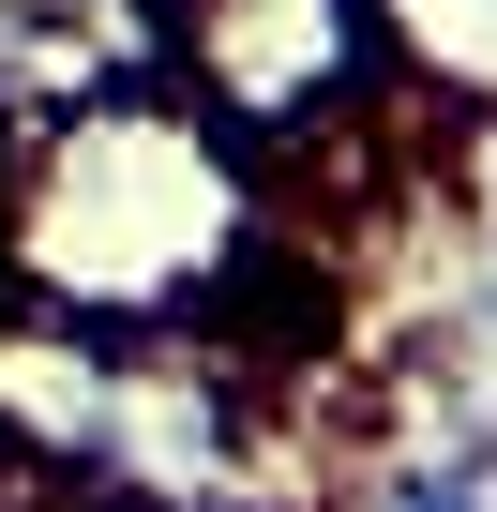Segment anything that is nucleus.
<instances>
[{
    "label": "nucleus",
    "instance_id": "nucleus-4",
    "mask_svg": "<svg viewBox=\"0 0 497 512\" xmlns=\"http://www.w3.org/2000/svg\"><path fill=\"white\" fill-rule=\"evenodd\" d=\"M332 512H497V452L482 437H407L362 482H332Z\"/></svg>",
    "mask_w": 497,
    "mask_h": 512
},
{
    "label": "nucleus",
    "instance_id": "nucleus-2",
    "mask_svg": "<svg viewBox=\"0 0 497 512\" xmlns=\"http://www.w3.org/2000/svg\"><path fill=\"white\" fill-rule=\"evenodd\" d=\"M166 76L257 151V166H287V151L362 136L407 61H392V16H377V0H166Z\"/></svg>",
    "mask_w": 497,
    "mask_h": 512
},
{
    "label": "nucleus",
    "instance_id": "nucleus-1",
    "mask_svg": "<svg viewBox=\"0 0 497 512\" xmlns=\"http://www.w3.org/2000/svg\"><path fill=\"white\" fill-rule=\"evenodd\" d=\"M287 196L181 76L76 91L0 136V302L76 332H226L272 287Z\"/></svg>",
    "mask_w": 497,
    "mask_h": 512
},
{
    "label": "nucleus",
    "instance_id": "nucleus-5",
    "mask_svg": "<svg viewBox=\"0 0 497 512\" xmlns=\"http://www.w3.org/2000/svg\"><path fill=\"white\" fill-rule=\"evenodd\" d=\"M91 512H272V497H91Z\"/></svg>",
    "mask_w": 497,
    "mask_h": 512
},
{
    "label": "nucleus",
    "instance_id": "nucleus-3",
    "mask_svg": "<svg viewBox=\"0 0 497 512\" xmlns=\"http://www.w3.org/2000/svg\"><path fill=\"white\" fill-rule=\"evenodd\" d=\"M407 377H422V407H437V437H482V452H497V226L467 241V272L437 287V317H422V347H407Z\"/></svg>",
    "mask_w": 497,
    "mask_h": 512
}]
</instances>
